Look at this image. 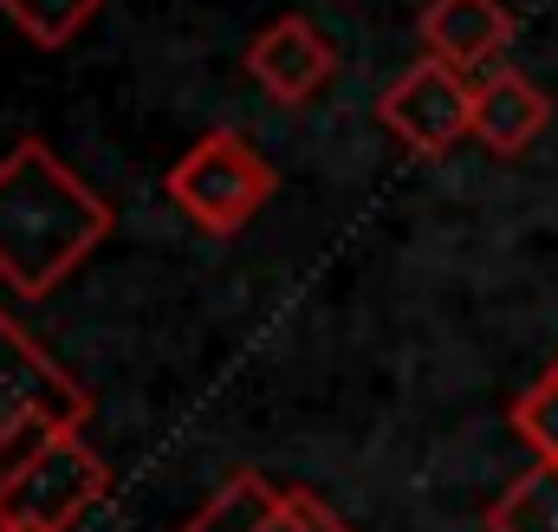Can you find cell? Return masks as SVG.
<instances>
[{"label":"cell","mask_w":558,"mask_h":532,"mask_svg":"<svg viewBox=\"0 0 558 532\" xmlns=\"http://www.w3.org/2000/svg\"><path fill=\"white\" fill-rule=\"evenodd\" d=\"M98 13H105V0H0V20L39 52H65Z\"/></svg>","instance_id":"obj_10"},{"label":"cell","mask_w":558,"mask_h":532,"mask_svg":"<svg viewBox=\"0 0 558 532\" xmlns=\"http://www.w3.org/2000/svg\"><path fill=\"white\" fill-rule=\"evenodd\" d=\"M279 500H286V487H274L260 468H234L202 507H195V520L182 532H267L279 513Z\"/></svg>","instance_id":"obj_9"},{"label":"cell","mask_w":558,"mask_h":532,"mask_svg":"<svg viewBox=\"0 0 558 532\" xmlns=\"http://www.w3.org/2000/svg\"><path fill=\"white\" fill-rule=\"evenodd\" d=\"M92 390L0 305V442L20 428V422H33V415H59V422H72V428H85L92 422Z\"/></svg>","instance_id":"obj_5"},{"label":"cell","mask_w":558,"mask_h":532,"mask_svg":"<svg viewBox=\"0 0 558 532\" xmlns=\"http://www.w3.org/2000/svg\"><path fill=\"white\" fill-rule=\"evenodd\" d=\"M553 124V92L539 78H526L520 65H494L474 78V143L500 162L526 156Z\"/></svg>","instance_id":"obj_8"},{"label":"cell","mask_w":558,"mask_h":532,"mask_svg":"<svg viewBox=\"0 0 558 532\" xmlns=\"http://www.w3.org/2000/svg\"><path fill=\"white\" fill-rule=\"evenodd\" d=\"M105 494L111 461L85 442V428H72L0 494V532H72Z\"/></svg>","instance_id":"obj_3"},{"label":"cell","mask_w":558,"mask_h":532,"mask_svg":"<svg viewBox=\"0 0 558 532\" xmlns=\"http://www.w3.org/2000/svg\"><path fill=\"white\" fill-rule=\"evenodd\" d=\"M416 39L422 59H441V65L481 78L520 39V13L507 0H428L416 13Z\"/></svg>","instance_id":"obj_7"},{"label":"cell","mask_w":558,"mask_h":532,"mask_svg":"<svg viewBox=\"0 0 558 532\" xmlns=\"http://www.w3.org/2000/svg\"><path fill=\"white\" fill-rule=\"evenodd\" d=\"M241 65H247V78L274 98L279 111H299V105H312L338 78V46H331V33L312 13H279V20H267L247 39Z\"/></svg>","instance_id":"obj_6"},{"label":"cell","mask_w":558,"mask_h":532,"mask_svg":"<svg viewBox=\"0 0 558 532\" xmlns=\"http://www.w3.org/2000/svg\"><path fill=\"white\" fill-rule=\"evenodd\" d=\"M377 124L397 136L410 156L435 162L454 143H474V78L441 65V59H416L377 98Z\"/></svg>","instance_id":"obj_4"},{"label":"cell","mask_w":558,"mask_h":532,"mask_svg":"<svg viewBox=\"0 0 558 532\" xmlns=\"http://www.w3.org/2000/svg\"><path fill=\"white\" fill-rule=\"evenodd\" d=\"M513 435L539 455V461H558V358L539 371V384L533 390H520V402H513Z\"/></svg>","instance_id":"obj_12"},{"label":"cell","mask_w":558,"mask_h":532,"mask_svg":"<svg viewBox=\"0 0 558 532\" xmlns=\"http://www.w3.org/2000/svg\"><path fill=\"white\" fill-rule=\"evenodd\" d=\"M487 532H558V461H533L487 507Z\"/></svg>","instance_id":"obj_11"},{"label":"cell","mask_w":558,"mask_h":532,"mask_svg":"<svg viewBox=\"0 0 558 532\" xmlns=\"http://www.w3.org/2000/svg\"><path fill=\"white\" fill-rule=\"evenodd\" d=\"M111 228V202L72 162H59L46 136H20L0 156V286L20 305L52 299V286L92 261Z\"/></svg>","instance_id":"obj_1"},{"label":"cell","mask_w":558,"mask_h":532,"mask_svg":"<svg viewBox=\"0 0 558 532\" xmlns=\"http://www.w3.org/2000/svg\"><path fill=\"white\" fill-rule=\"evenodd\" d=\"M267 532H344V520L318 500V494H305V487H286V500H279L274 527Z\"/></svg>","instance_id":"obj_13"},{"label":"cell","mask_w":558,"mask_h":532,"mask_svg":"<svg viewBox=\"0 0 558 532\" xmlns=\"http://www.w3.org/2000/svg\"><path fill=\"white\" fill-rule=\"evenodd\" d=\"M175 215L215 241H234L241 228L260 221V208L274 202L279 169L247 143L241 131H202L162 176Z\"/></svg>","instance_id":"obj_2"},{"label":"cell","mask_w":558,"mask_h":532,"mask_svg":"<svg viewBox=\"0 0 558 532\" xmlns=\"http://www.w3.org/2000/svg\"><path fill=\"white\" fill-rule=\"evenodd\" d=\"M344 532H351V527H344Z\"/></svg>","instance_id":"obj_14"}]
</instances>
